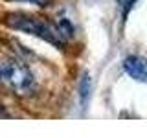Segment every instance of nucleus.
Returning a JSON list of instances; mask_svg holds the SVG:
<instances>
[{"label": "nucleus", "instance_id": "obj_2", "mask_svg": "<svg viewBox=\"0 0 147 138\" xmlns=\"http://www.w3.org/2000/svg\"><path fill=\"white\" fill-rule=\"evenodd\" d=\"M7 24L15 30H20V31H26V33H31V35H37L40 39L48 41L55 46H63V35L59 33L57 26H52L44 20H39L35 17H28V15H22V13H15V15H9L7 17Z\"/></svg>", "mask_w": 147, "mask_h": 138}, {"label": "nucleus", "instance_id": "obj_1", "mask_svg": "<svg viewBox=\"0 0 147 138\" xmlns=\"http://www.w3.org/2000/svg\"><path fill=\"white\" fill-rule=\"evenodd\" d=\"M0 83L20 96H28L35 90V77L31 70L24 63L13 59L0 63Z\"/></svg>", "mask_w": 147, "mask_h": 138}, {"label": "nucleus", "instance_id": "obj_3", "mask_svg": "<svg viewBox=\"0 0 147 138\" xmlns=\"http://www.w3.org/2000/svg\"><path fill=\"white\" fill-rule=\"evenodd\" d=\"M123 68L132 79L147 83V61L144 57H138V55H129L123 61Z\"/></svg>", "mask_w": 147, "mask_h": 138}, {"label": "nucleus", "instance_id": "obj_5", "mask_svg": "<svg viewBox=\"0 0 147 138\" xmlns=\"http://www.w3.org/2000/svg\"><path fill=\"white\" fill-rule=\"evenodd\" d=\"M24 2H31V4H37V6H48L50 0H24Z\"/></svg>", "mask_w": 147, "mask_h": 138}, {"label": "nucleus", "instance_id": "obj_6", "mask_svg": "<svg viewBox=\"0 0 147 138\" xmlns=\"http://www.w3.org/2000/svg\"><path fill=\"white\" fill-rule=\"evenodd\" d=\"M119 2H125V0H119Z\"/></svg>", "mask_w": 147, "mask_h": 138}, {"label": "nucleus", "instance_id": "obj_4", "mask_svg": "<svg viewBox=\"0 0 147 138\" xmlns=\"http://www.w3.org/2000/svg\"><path fill=\"white\" fill-rule=\"evenodd\" d=\"M90 96V79L88 76H83V81H81V99L86 101Z\"/></svg>", "mask_w": 147, "mask_h": 138}]
</instances>
